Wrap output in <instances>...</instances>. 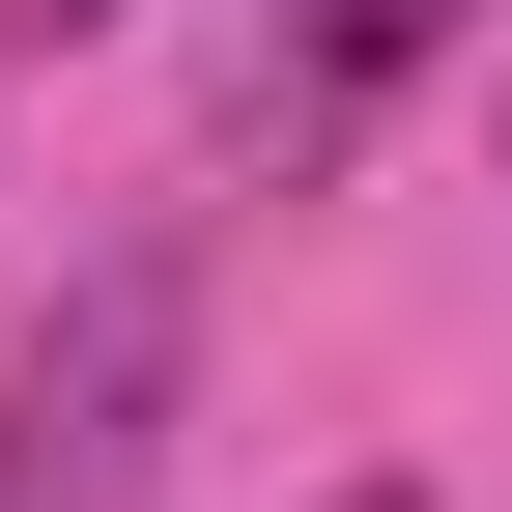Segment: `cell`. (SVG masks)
Segmentation results:
<instances>
[{
    "mask_svg": "<svg viewBox=\"0 0 512 512\" xmlns=\"http://www.w3.org/2000/svg\"><path fill=\"white\" fill-rule=\"evenodd\" d=\"M456 29H484V0H313V29H285V57L228 86V143H256V171H313V143H342L370 86H399V57H456Z\"/></svg>",
    "mask_w": 512,
    "mask_h": 512,
    "instance_id": "2",
    "label": "cell"
},
{
    "mask_svg": "<svg viewBox=\"0 0 512 512\" xmlns=\"http://www.w3.org/2000/svg\"><path fill=\"white\" fill-rule=\"evenodd\" d=\"M342 512H427V484H342Z\"/></svg>",
    "mask_w": 512,
    "mask_h": 512,
    "instance_id": "4",
    "label": "cell"
},
{
    "mask_svg": "<svg viewBox=\"0 0 512 512\" xmlns=\"http://www.w3.org/2000/svg\"><path fill=\"white\" fill-rule=\"evenodd\" d=\"M0 29H29V57H57V29H114V0H0Z\"/></svg>",
    "mask_w": 512,
    "mask_h": 512,
    "instance_id": "3",
    "label": "cell"
},
{
    "mask_svg": "<svg viewBox=\"0 0 512 512\" xmlns=\"http://www.w3.org/2000/svg\"><path fill=\"white\" fill-rule=\"evenodd\" d=\"M171 370H200V285H171V256L57 285L29 370H0V512H143L171 484Z\"/></svg>",
    "mask_w": 512,
    "mask_h": 512,
    "instance_id": "1",
    "label": "cell"
}]
</instances>
